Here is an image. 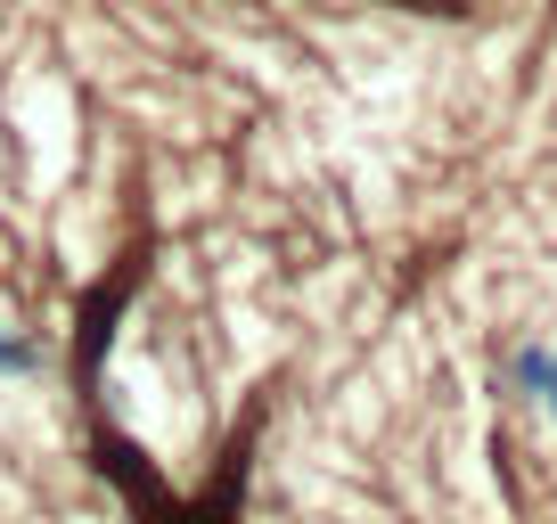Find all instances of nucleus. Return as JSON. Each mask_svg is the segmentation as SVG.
<instances>
[{
	"instance_id": "f257e3e1",
	"label": "nucleus",
	"mask_w": 557,
	"mask_h": 524,
	"mask_svg": "<svg viewBox=\"0 0 557 524\" xmlns=\"http://www.w3.org/2000/svg\"><path fill=\"white\" fill-rule=\"evenodd\" d=\"M517 377L533 385L541 402H549V419H557V345H524V361H517Z\"/></svg>"
}]
</instances>
